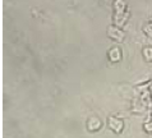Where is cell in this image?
I'll return each mask as SVG.
<instances>
[{"mask_svg":"<svg viewBox=\"0 0 152 138\" xmlns=\"http://www.w3.org/2000/svg\"><path fill=\"white\" fill-rule=\"evenodd\" d=\"M107 127L111 129L114 133H116V134H120L121 132H123L124 129V122L123 119L119 118V116L116 115H111L107 118Z\"/></svg>","mask_w":152,"mask_h":138,"instance_id":"cell-1","label":"cell"},{"mask_svg":"<svg viewBox=\"0 0 152 138\" xmlns=\"http://www.w3.org/2000/svg\"><path fill=\"white\" fill-rule=\"evenodd\" d=\"M106 35L109 36V39L116 41V42H123L125 39V32L121 30L120 27H116V26H114V24L107 27Z\"/></svg>","mask_w":152,"mask_h":138,"instance_id":"cell-2","label":"cell"},{"mask_svg":"<svg viewBox=\"0 0 152 138\" xmlns=\"http://www.w3.org/2000/svg\"><path fill=\"white\" fill-rule=\"evenodd\" d=\"M123 58V53L119 46H113L107 50V59L110 63H119Z\"/></svg>","mask_w":152,"mask_h":138,"instance_id":"cell-3","label":"cell"},{"mask_svg":"<svg viewBox=\"0 0 152 138\" xmlns=\"http://www.w3.org/2000/svg\"><path fill=\"white\" fill-rule=\"evenodd\" d=\"M87 129L90 132H97L99 129L102 127V122H101L100 118H97V116H91V118L87 119Z\"/></svg>","mask_w":152,"mask_h":138,"instance_id":"cell-4","label":"cell"},{"mask_svg":"<svg viewBox=\"0 0 152 138\" xmlns=\"http://www.w3.org/2000/svg\"><path fill=\"white\" fill-rule=\"evenodd\" d=\"M128 18H129V10H126L123 14H114V19H113L114 26L121 28L126 22H128Z\"/></svg>","mask_w":152,"mask_h":138,"instance_id":"cell-5","label":"cell"},{"mask_svg":"<svg viewBox=\"0 0 152 138\" xmlns=\"http://www.w3.org/2000/svg\"><path fill=\"white\" fill-rule=\"evenodd\" d=\"M113 8H114V14H123L128 10L126 9L125 0H114Z\"/></svg>","mask_w":152,"mask_h":138,"instance_id":"cell-6","label":"cell"},{"mask_svg":"<svg viewBox=\"0 0 152 138\" xmlns=\"http://www.w3.org/2000/svg\"><path fill=\"white\" fill-rule=\"evenodd\" d=\"M142 55L146 61H152V46H146L142 51Z\"/></svg>","mask_w":152,"mask_h":138,"instance_id":"cell-7","label":"cell"},{"mask_svg":"<svg viewBox=\"0 0 152 138\" xmlns=\"http://www.w3.org/2000/svg\"><path fill=\"white\" fill-rule=\"evenodd\" d=\"M143 33L150 37V39H152V22H148L145 24V27H143Z\"/></svg>","mask_w":152,"mask_h":138,"instance_id":"cell-8","label":"cell"},{"mask_svg":"<svg viewBox=\"0 0 152 138\" xmlns=\"http://www.w3.org/2000/svg\"><path fill=\"white\" fill-rule=\"evenodd\" d=\"M143 129L147 132V133H152V120H148L143 124Z\"/></svg>","mask_w":152,"mask_h":138,"instance_id":"cell-9","label":"cell"},{"mask_svg":"<svg viewBox=\"0 0 152 138\" xmlns=\"http://www.w3.org/2000/svg\"><path fill=\"white\" fill-rule=\"evenodd\" d=\"M150 92H151V95H152V85H151V87H150Z\"/></svg>","mask_w":152,"mask_h":138,"instance_id":"cell-10","label":"cell"}]
</instances>
